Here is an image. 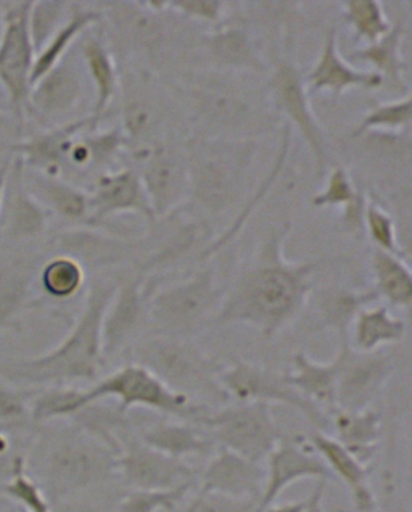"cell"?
Wrapping results in <instances>:
<instances>
[{
    "label": "cell",
    "instance_id": "cell-1",
    "mask_svg": "<svg viewBox=\"0 0 412 512\" xmlns=\"http://www.w3.org/2000/svg\"><path fill=\"white\" fill-rule=\"evenodd\" d=\"M290 224L274 228L258 252L224 290L216 323L247 324L264 339L276 337L297 318L313 292L316 261L295 263L284 255Z\"/></svg>",
    "mask_w": 412,
    "mask_h": 512
},
{
    "label": "cell",
    "instance_id": "cell-2",
    "mask_svg": "<svg viewBox=\"0 0 412 512\" xmlns=\"http://www.w3.org/2000/svg\"><path fill=\"white\" fill-rule=\"evenodd\" d=\"M261 78L203 68L184 73L173 92L195 134L256 142L279 123Z\"/></svg>",
    "mask_w": 412,
    "mask_h": 512
},
{
    "label": "cell",
    "instance_id": "cell-3",
    "mask_svg": "<svg viewBox=\"0 0 412 512\" xmlns=\"http://www.w3.org/2000/svg\"><path fill=\"white\" fill-rule=\"evenodd\" d=\"M115 290L113 282H94L78 321L62 343L46 355L0 363V380L18 389L97 382L105 364L102 321Z\"/></svg>",
    "mask_w": 412,
    "mask_h": 512
},
{
    "label": "cell",
    "instance_id": "cell-4",
    "mask_svg": "<svg viewBox=\"0 0 412 512\" xmlns=\"http://www.w3.org/2000/svg\"><path fill=\"white\" fill-rule=\"evenodd\" d=\"M189 168V202L206 218L232 210L247 192L255 141H232L200 134L184 142Z\"/></svg>",
    "mask_w": 412,
    "mask_h": 512
},
{
    "label": "cell",
    "instance_id": "cell-5",
    "mask_svg": "<svg viewBox=\"0 0 412 512\" xmlns=\"http://www.w3.org/2000/svg\"><path fill=\"white\" fill-rule=\"evenodd\" d=\"M116 458L110 446L68 422L50 435L39 469V485L54 506L110 484L118 477Z\"/></svg>",
    "mask_w": 412,
    "mask_h": 512
},
{
    "label": "cell",
    "instance_id": "cell-6",
    "mask_svg": "<svg viewBox=\"0 0 412 512\" xmlns=\"http://www.w3.org/2000/svg\"><path fill=\"white\" fill-rule=\"evenodd\" d=\"M134 360L174 392L202 405L231 403L219 382L221 364L211 360L192 340L152 335L134 345Z\"/></svg>",
    "mask_w": 412,
    "mask_h": 512
},
{
    "label": "cell",
    "instance_id": "cell-7",
    "mask_svg": "<svg viewBox=\"0 0 412 512\" xmlns=\"http://www.w3.org/2000/svg\"><path fill=\"white\" fill-rule=\"evenodd\" d=\"M224 290L213 268L197 269L192 276L152 290L149 324L155 335L192 340L216 321Z\"/></svg>",
    "mask_w": 412,
    "mask_h": 512
},
{
    "label": "cell",
    "instance_id": "cell-8",
    "mask_svg": "<svg viewBox=\"0 0 412 512\" xmlns=\"http://www.w3.org/2000/svg\"><path fill=\"white\" fill-rule=\"evenodd\" d=\"M107 398L120 401L118 406L126 413L134 408H147L198 426L211 411L210 406L195 403L169 389L149 369L136 363L126 364L94 382L91 389L81 390V408Z\"/></svg>",
    "mask_w": 412,
    "mask_h": 512
},
{
    "label": "cell",
    "instance_id": "cell-9",
    "mask_svg": "<svg viewBox=\"0 0 412 512\" xmlns=\"http://www.w3.org/2000/svg\"><path fill=\"white\" fill-rule=\"evenodd\" d=\"M123 91L121 133L128 141L129 153L144 152L155 145L169 142L168 123L182 108L176 95L169 94L147 70L120 75Z\"/></svg>",
    "mask_w": 412,
    "mask_h": 512
},
{
    "label": "cell",
    "instance_id": "cell-10",
    "mask_svg": "<svg viewBox=\"0 0 412 512\" xmlns=\"http://www.w3.org/2000/svg\"><path fill=\"white\" fill-rule=\"evenodd\" d=\"M100 7L112 31L113 55H139L157 68L166 55L165 47L173 49V20L168 18L165 0L105 2Z\"/></svg>",
    "mask_w": 412,
    "mask_h": 512
},
{
    "label": "cell",
    "instance_id": "cell-11",
    "mask_svg": "<svg viewBox=\"0 0 412 512\" xmlns=\"http://www.w3.org/2000/svg\"><path fill=\"white\" fill-rule=\"evenodd\" d=\"M200 426L210 432L219 448L237 453L253 463H263L281 440L272 406L266 403H227L210 411Z\"/></svg>",
    "mask_w": 412,
    "mask_h": 512
},
{
    "label": "cell",
    "instance_id": "cell-12",
    "mask_svg": "<svg viewBox=\"0 0 412 512\" xmlns=\"http://www.w3.org/2000/svg\"><path fill=\"white\" fill-rule=\"evenodd\" d=\"M269 100L277 116L287 118L290 128L295 126L301 139L313 153L316 176L322 179L326 174L329 152L326 134L322 131L318 118L309 102L308 87L301 71L287 58H277L266 76Z\"/></svg>",
    "mask_w": 412,
    "mask_h": 512
},
{
    "label": "cell",
    "instance_id": "cell-13",
    "mask_svg": "<svg viewBox=\"0 0 412 512\" xmlns=\"http://www.w3.org/2000/svg\"><path fill=\"white\" fill-rule=\"evenodd\" d=\"M219 382L229 400L235 403H266V405H285L305 416L318 432L329 430V414L301 397L297 390L285 379V374L271 371L258 364L237 363L221 369Z\"/></svg>",
    "mask_w": 412,
    "mask_h": 512
},
{
    "label": "cell",
    "instance_id": "cell-14",
    "mask_svg": "<svg viewBox=\"0 0 412 512\" xmlns=\"http://www.w3.org/2000/svg\"><path fill=\"white\" fill-rule=\"evenodd\" d=\"M31 5V0L13 2L7 5L0 18V84L9 97L10 112L20 121L28 110L31 71L36 58V50L29 36Z\"/></svg>",
    "mask_w": 412,
    "mask_h": 512
},
{
    "label": "cell",
    "instance_id": "cell-15",
    "mask_svg": "<svg viewBox=\"0 0 412 512\" xmlns=\"http://www.w3.org/2000/svg\"><path fill=\"white\" fill-rule=\"evenodd\" d=\"M335 406L342 411H363L374 403L395 371L390 355L355 350L350 339L340 340L335 356Z\"/></svg>",
    "mask_w": 412,
    "mask_h": 512
},
{
    "label": "cell",
    "instance_id": "cell-16",
    "mask_svg": "<svg viewBox=\"0 0 412 512\" xmlns=\"http://www.w3.org/2000/svg\"><path fill=\"white\" fill-rule=\"evenodd\" d=\"M132 157L141 165L137 173L157 219L174 215L189 202V168L184 145L181 149L173 141L163 142L144 152L132 153Z\"/></svg>",
    "mask_w": 412,
    "mask_h": 512
},
{
    "label": "cell",
    "instance_id": "cell-17",
    "mask_svg": "<svg viewBox=\"0 0 412 512\" xmlns=\"http://www.w3.org/2000/svg\"><path fill=\"white\" fill-rule=\"evenodd\" d=\"M149 277L132 269L116 284L112 302L102 321V350L105 361L136 342L149 324Z\"/></svg>",
    "mask_w": 412,
    "mask_h": 512
},
{
    "label": "cell",
    "instance_id": "cell-18",
    "mask_svg": "<svg viewBox=\"0 0 412 512\" xmlns=\"http://www.w3.org/2000/svg\"><path fill=\"white\" fill-rule=\"evenodd\" d=\"M118 477L132 490H173L194 485L198 472L181 459L163 455L142 442L136 432L123 438L116 458Z\"/></svg>",
    "mask_w": 412,
    "mask_h": 512
},
{
    "label": "cell",
    "instance_id": "cell-19",
    "mask_svg": "<svg viewBox=\"0 0 412 512\" xmlns=\"http://www.w3.org/2000/svg\"><path fill=\"white\" fill-rule=\"evenodd\" d=\"M200 46L208 68L213 70L268 76L271 68L247 17L235 15L231 20L221 21L210 34H205Z\"/></svg>",
    "mask_w": 412,
    "mask_h": 512
},
{
    "label": "cell",
    "instance_id": "cell-20",
    "mask_svg": "<svg viewBox=\"0 0 412 512\" xmlns=\"http://www.w3.org/2000/svg\"><path fill=\"white\" fill-rule=\"evenodd\" d=\"M266 461L268 466L264 467L266 477L258 512L276 504L277 498L295 482L305 479L327 482L332 477L321 456L303 438L282 437Z\"/></svg>",
    "mask_w": 412,
    "mask_h": 512
},
{
    "label": "cell",
    "instance_id": "cell-21",
    "mask_svg": "<svg viewBox=\"0 0 412 512\" xmlns=\"http://www.w3.org/2000/svg\"><path fill=\"white\" fill-rule=\"evenodd\" d=\"M78 62L76 57L66 55L57 67L31 87L28 110H33L44 123L52 126L68 123L71 113L83 102L86 70Z\"/></svg>",
    "mask_w": 412,
    "mask_h": 512
},
{
    "label": "cell",
    "instance_id": "cell-22",
    "mask_svg": "<svg viewBox=\"0 0 412 512\" xmlns=\"http://www.w3.org/2000/svg\"><path fill=\"white\" fill-rule=\"evenodd\" d=\"M123 213H137L149 223H157L149 197L137 170L123 168L103 174L89 192L87 228L99 229L103 221Z\"/></svg>",
    "mask_w": 412,
    "mask_h": 512
},
{
    "label": "cell",
    "instance_id": "cell-23",
    "mask_svg": "<svg viewBox=\"0 0 412 512\" xmlns=\"http://www.w3.org/2000/svg\"><path fill=\"white\" fill-rule=\"evenodd\" d=\"M58 255H66L87 269L118 268L144 260V244L137 240L112 236L95 228L65 231L57 237Z\"/></svg>",
    "mask_w": 412,
    "mask_h": 512
},
{
    "label": "cell",
    "instance_id": "cell-24",
    "mask_svg": "<svg viewBox=\"0 0 412 512\" xmlns=\"http://www.w3.org/2000/svg\"><path fill=\"white\" fill-rule=\"evenodd\" d=\"M264 477L266 474L261 463H253L226 448H218L200 475L197 493L260 503Z\"/></svg>",
    "mask_w": 412,
    "mask_h": 512
},
{
    "label": "cell",
    "instance_id": "cell-25",
    "mask_svg": "<svg viewBox=\"0 0 412 512\" xmlns=\"http://www.w3.org/2000/svg\"><path fill=\"white\" fill-rule=\"evenodd\" d=\"M23 170L25 166L20 158L12 166H7L0 210L5 239L12 242L38 239L47 229L46 208L29 194L23 181Z\"/></svg>",
    "mask_w": 412,
    "mask_h": 512
},
{
    "label": "cell",
    "instance_id": "cell-26",
    "mask_svg": "<svg viewBox=\"0 0 412 512\" xmlns=\"http://www.w3.org/2000/svg\"><path fill=\"white\" fill-rule=\"evenodd\" d=\"M337 34V28L334 26L327 28L318 62L308 75L303 76L309 94L327 91L335 97H340L343 92L353 87L374 91L384 86V78L379 73L353 68L340 57Z\"/></svg>",
    "mask_w": 412,
    "mask_h": 512
},
{
    "label": "cell",
    "instance_id": "cell-27",
    "mask_svg": "<svg viewBox=\"0 0 412 512\" xmlns=\"http://www.w3.org/2000/svg\"><path fill=\"white\" fill-rule=\"evenodd\" d=\"M97 126L99 124L95 123L91 116L68 121L65 124L52 126L44 133L28 137L26 141L18 142L13 149L17 150L21 162L28 170L60 176L73 141L79 134L97 129Z\"/></svg>",
    "mask_w": 412,
    "mask_h": 512
},
{
    "label": "cell",
    "instance_id": "cell-28",
    "mask_svg": "<svg viewBox=\"0 0 412 512\" xmlns=\"http://www.w3.org/2000/svg\"><path fill=\"white\" fill-rule=\"evenodd\" d=\"M309 445L329 467L330 474L337 475L350 492L351 501L358 512H380L375 500L367 466L343 448L334 437L324 432H314L308 437Z\"/></svg>",
    "mask_w": 412,
    "mask_h": 512
},
{
    "label": "cell",
    "instance_id": "cell-29",
    "mask_svg": "<svg viewBox=\"0 0 412 512\" xmlns=\"http://www.w3.org/2000/svg\"><path fill=\"white\" fill-rule=\"evenodd\" d=\"M145 445L174 459L211 458L218 450V443L202 426L186 421H158L139 430Z\"/></svg>",
    "mask_w": 412,
    "mask_h": 512
},
{
    "label": "cell",
    "instance_id": "cell-30",
    "mask_svg": "<svg viewBox=\"0 0 412 512\" xmlns=\"http://www.w3.org/2000/svg\"><path fill=\"white\" fill-rule=\"evenodd\" d=\"M23 181L29 194L33 195L42 207L49 208L62 218L87 224L89 194L83 189L73 186L60 176L39 173L28 168L23 170Z\"/></svg>",
    "mask_w": 412,
    "mask_h": 512
},
{
    "label": "cell",
    "instance_id": "cell-31",
    "mask_svg": "<svg viewBox=\"0 0 412 512\" xmlns=\"http://www.w3.org/2000/svg\"><path fill=\"white\" fill-rule=\"evenodd\" d=\"M329 429L334 430V438L343 448L367 464L374 458L382 437V419L371 408L363 411L335 409L329 414Z\"/></svg>",
    "mask_w": 412,
    "mask_h": 512
},
{
    "label": "cell",
    "instance_id": "cell-32",
    "mask_svg": "<svg viewBox=\"0 0 412 512\" xmlns=\"http://www.w3.org/2000/svg\"><path fill=\"white\" fill-rule=\"evenodd\" d=\"M81 60L84 70L95 87V104L91 118L99 124L107 115L118 92H120V71L115 55L107 44L95 36H86L81 44Z\"/></svg>",
    "mask_w": 412,
    "mask_h": 512
},
{
    "label": "cell",
    "instance_id": "cell-33",
    "mask_svg": "<svg viewBox=\"0 0 412 512\" xmlns=\"http://www.w3.org/2000/svg\"><path fill=\"white\" fill-rule=\"evenodd\" d=\"M99 23H103L100 9H92V7H84L83 4L70 2V17L65 21V25L58 29L57 33L34 58L31 87L62 62L81 34L86 33L87 29L99 25Z\"/></svg>",
    "mask_w": 412,
    "mask_h": 512
},
{
    "label": "cell",
    "instance_id": "cell-34",
    "mask_svg": "<svg viewBox=\"0 0 412 512\" xmlns=\"http://www.w3.org/2000/svg\"><path fill=\"white\" fill-rule=\"evenodd\" d=\"M379 297L374 289L353 290L332 285L319 292L316 297L321 326L337 332L338 339H350L351 324L359 311L377 302Z\"/></svg>",
    "mask_w": 412,
    "mask_h": 512
},
{
    "label": "cell",
    "instance_id": "cell-35",
    "mask_svg": "<svg viewBox=\"0 0 412 512\" xmlns=\"http://www.w3.org/2000/svg\"><path fill=\"white\" fill-rule=\"evenodd\" d=\"M293 371L285 379L301 397L330 414L335 406V364L311 360L303 351L292 356Z\"/></svg>",
    "mask_w": 412,
    "mask_h": 512
},
{
    "label": "cell",
    "instance_id": "cell-36",
    "mask_svg": "<svg viewBox=\"0 0 412 512\" xmlns=\"http://www.w3.org/2000/svg\"><path fill=\"white\" fill-rule=\"evenodd\" d=\"M36 266L17 260L0 266V332L17 324L23 311L33 305Z\"/></svg>",
    "mask_w": 412,
    "mask_h": 512
},
{
    "label": "cell",
    "instance_id": "cell-37",
    "mask_svg": "<svg viewBox=\"0 0 412 512\" xmlns=\"http://www.w3.org/2000/svg\"><path fill=\"white\" fill-rule=\"evenodd\" d=\"M406 323L390 313L387 306H367L351 324V347L364 353L379 351L384 345L401 342Z\"/></svg>",
    "mask_w": 412,
    "mask_h": 512
},
{
    "label": "cell",
    "instance_id": "cell-38",
    "mask_svg": "<svg viewBox=\"0 0 412 512\" xmlns=\"http://www.w3.org/2000/svg\"><path fill=\"white\" fill-rule=\"evenodd\" d=\"M371 268L374 274L372 289L377 297L385 298L392 306L411 308L412 276L404 258L374 248Z\"/></svg>",
    "mask_w": 412,
    "mask_h": 512
},
{
    "label": "cell",
    "instance_id": "cell-39",
    "mask_svg": "<svg viewBox=\"0 0 412 512\" xmlns=\"http://www.w3.org/2000/svg\"><path fill=\"white\" fill-rule=\"evenodd\" d=\"M403 38L404 23L403 21H396V23H392V28L385 34L384 38H380L371 46L356 50L351 58L369 63L374 68L372 71L379 73L384 81L388 79L395 86L406 87V81H404L406 63H404L403 58Z\"/></svg>",
    "mask_w": 412,
    "mask_h": 512
},
{
    "label": "cell",
    "instance_id": "cell-40",
    "mask_svg": "<svg viewBox=\"0 0 412 512\" xmlns=\"http://www.w3.org/2000/svg\"><path fill=\"white\" fill-rule=\"evenodd\" d=\"M290 144H292V128H290L289 124H282V137H281V145H279V153H277L276 162H274V166H272V170L269 171L268 176L263 179L261 182L260 189L255 190L253 192L252 197L248 199V202L245 203L244 208L240 210L237 218L234 219V223L226 229V231L218 237V239L213 240L208 247L203 250L202 255H200V260L206 261L210 260L211 256H215L216 253L221 250V248L226 247L229 242L237 237L242 228H244L245 224H247L250 216L253 215V211H255L256 205H260L263 202L264 197L268 195L269 190L274 186V182L279 178V174L284 170L285 160H287V155H289Z\"/></svg>",
    "mask_w": 412,
    "mask_h": 512
},
{
    "label": "cell",
    "instance_id": "cell-41",
    "mask_svg": "<svg viewBox=\"0 0 412 512\" xmlns=\"http://www.w3.org/2000/svg\"><path fill=\"white\" fill-rule=\"evenodd\" d=\"M86 271L70 256L55 255L47 260L39 271V284L47 297L68 300L83 289Z\"/></svg>",
    "mask_w": 412,
    "mask_h": 512
},
{
    "label": "cell",
    "instance_id": "cell-42",
    "mask_svg": "<svg viewBox=\"0 0 412 512\" xmlns=\"http://www.w3.org/2000/svg\"><path fill=\"white\" fill-rule=\"evenodd\" d=\"M345 21L355 31L356 38L366 46L384 38L392 28L384 7L377 0H347L342 2Z\"/></svg>",
    "mask_w": 412,
    "mask_h": 512
},
{
    "label": "cell",
    "instance_id": "cell-43",
    "mask_svg": "<svg viewBox=\"0 0 412 512\" xmlns=\"http://www.w3.org/2000/svg\"><path fill=\"white\" fill-rule=\"evenodd\" d=\"M411 121L412 95L408 92L403 99L375 105L371 112L364 116L353 136L366 133H409Z\"/></svg>",
    "mask_w": 412,
    "mask_h": 512
},
{
    "label": "cell",
    "instance_id": "cell-44",
    "mask_svg": "<svg viewBox=\"0 0 412 512\" xmlns=\"http://www.w3.org/2000/svg\"><path fill=\"white\" fill-rule=\"evenodd\" d=\"M70 17V2L60 0H38L29 12V36L36 54L52 39L58 29Z\"/></svg>",
    "mask_w": 412,
    "mask_h": 512
},
{
    "label": "cell",
    "instance_id": "cell-45",
    "mask_svg": "<svg viewBox=\"0 0 412 512\" xmlns=\"http://www.w3.org/2000/svg\"><path fill=\"white\" fill-rule=\"evenodd\" d=\"M4 495L26 512H52V504L42 492L38 480L28 474L25 459H13L12 479L4 487Z\"/></svg>",
    "mask_w": 412,
    "mask_h": 512
},
{
    "label": "cell",
    "instance_id": "cell-46",
    "mask_svg": "<svg viewBox=\"0 0 412 512\" xmlns=\"http://www.w3.org/2000/svg\"><path fill=\"white\" fill-rule=\"evenodd\" d=\"M192 485L173 490H132L116 506L115 512H171L184 501Z\"/></svg>",
    "mask_w": 412,
    "mask_h": 512
},
{
    "label": "cell",
    "instance_id": "cell-47",
    "mask_svg": "<svg viewBox=\"0 0 412 512\" xmlns=\"http://www.w3.org/2000/svg\"><path fill=\"white\" fill-rule=\"evenodd\" d=\"M364 232H367V236L377 250L404 258L403 248L396 236V226L392 215H388L379 203L372 202V200H367L366 213H364Z\"/></svg>",
    "mask_w": 412,
    "mask_h": 512
},
{
    "label": "cell",
    "instance_id": "cell-48",
    "mask_svg": "<svg viewBox=\"0 0 412 512\" xmlns=\"http://www.w3.org/2000/svg\"><path fill=\"white\" fill-rule=\"evenodd\" d=\"M359 190L361 189L355 186L345 166L337 165L330 170L324 190L314 195L311 203L318 208H345L358 197Z\"/></svg>",
    "mask_w": 412,
    "mask_h": 512
},
{
    "label": "cell",
    "instance_id": "cell-49",
    "mask_svg": "<svg viewBox=\"0 0 412 512\" xmlns=\"http://www.w3.org/2000/svg\"><path fill=\"white\" fill-rule=\"evenodd\" d=\"M224 2L218 0H176L166 2L169 12L186 18V20L202 21L210 25H218L224 20Z\"/></svg>",
    "mask_w": 412,
    "mask_h": 512
},
{
    "label": "cell",
    "instance_id": "cell-50",
    "mask_svg": "<svg viewBox=\"0 0 412 512\" xmlns=\"http://www.w3.org/2000/svg\"><path fill=\"white\" fill-rule=\"evenodd\" d=\"M186 512H258V501L232 500L226 496L197 493Z\"/></svg>",
    "mask_w": 412,
    "mask_h": 512
},
{
    "label": "cell",
    "instance_id": "cell-51",
    "mask_svg": "<svg viewBox=\"0 0 412 512\" xmlns=\"http://www.w3.org/2000/svg\"><path fill=\"white\" fill-rule=\"evenodd\" d=\"M309 506V498L305 501H293V503L271 504L260 512H306Z\"/></svg>",
    "mask_w": 412,
    "mask_h": 512
},
{
    "label": "cell",
    "instance_id": "cell-52",
    "mask_svg": "<svg viewBox=\"0 0 412 512\" xmlns=\"http://www.w3.org/2000/svg\"><path fill=\"white\" fill-rule=\"evenodd\" d=\"M326 484L327 482H319L318 487H316V490H314V492L311 493V496H309V506L308 509H306V512H314V503H316V500H318V498H321V496L324 495V490H326Z\"/></svg>",
    "mask_w": 412,
    "mask_h": 512
},
{
    "label": "cell",
    "instance_id": "cell-53",
    "mask_svg": "<svg viewBox=\"0 0 412 512\" xmlns=\"http://www.w3.org/2000/svg\"><path fill=\"white\" fill-rule=\"evenodd\" d=\"M0 110L4 113L10 110L9 97H7V92L4 91L2 84H0Z\"/></svg>",
    "mask_w": 412,
    "mask_h": 512
},
{
    "label": "cell",
    "instance_id": "cell-54",
    "mask_svg": "<svg viewBox=\"0 0 412 512\" xmlns=\"http://www.w3.org/2000/svg\"><path fill=\"white\" fill-rule=\"evenodd\" d=\"M5 178H7V166L0 170V210H2V199H4Z\"/></svg>",
    "mask_w": 412,
    "mask_h": 512
},
{
    "label": "cell",
    "instance_id": "cell-55",
    "mask_svg": "<svg viewBox=\"0 0 412 512\" xmlns=\"http://www.w3.org/2000/svg\"><path fill=\"white\" fill-rule=\"evenodd\" d=\"M7 128H9V120H7V116L4 115V112L0 110V131H5Z\"/></svg>",
    "mask_w": 412,
    "mask_h": 512
},
{
    "label": "cell",
    "instance_id": "cell-56",
    "mask_svg": "<svg viewBox=\"0 0 412 512\" xmlns=\"http://www.w3.org/2000/svg\"><path fill=\"white\" fill-rule=\"evenodd\" d=\"M314 512H324V509H322V496L314 503Z\"/></svg>",
    "mask_w": 412,
    "mask_h": 512
},
{
    "label": "cell",
    "instance_id": "cell-57",
    "mask_svg": "<svg viewBox=\"0 0 412 512\" xmlns=\"http://www.w3.org/2000/svg\"><path fill=\"white\" fill-rule=\"evenodd\" d=\"M0 36H2V21H0Z\"/></svg>",
    "mask_w": 412,
    "mask_h": 512
},
{
    "label": "cell",
    "instance_id": "cell-58",
    "mask_svg": "<svg viewBox=\"0 0 412 512\" xmlns=\"http://www.w3.org/2000/svg\"><path fill=\"white\" fill-rule=\"evenodd\" d=\"M18 512H26V511H25V509H20V511H18Z\"/></svg>",
    "mask_w": 412,
    "mask_h": 512
}]
</instances>
